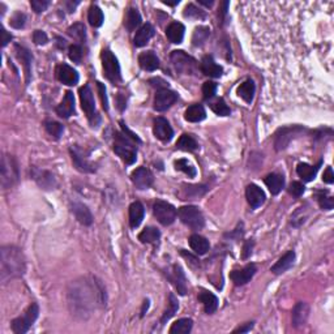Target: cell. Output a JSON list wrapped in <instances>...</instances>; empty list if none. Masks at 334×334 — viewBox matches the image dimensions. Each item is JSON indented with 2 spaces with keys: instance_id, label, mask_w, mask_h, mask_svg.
<instances>
[{
  "instance_id": "1",
  "label": "cell",
  "mask_w": 334,
  "mask_h": 334,
  "mask_svg": "<svg viewBox=\"0 0 334 334\" xmlns=\"http://www.w3.org/2000/svg\"><path fill=\"white\" fill-rule=\"evenodd\" d=\"M73 290L69 291V304L72 307V311H77L78 313L84 316V312L87 313L89 309L96 308L97 304H106L105 291L101 287L98 282H94V280L87 281L85 278L82 282L72 285Z\"/></svg>"
},
{
  "instance_id": "2",
  "label": "cell",
  "mask_w": 334,
  "mask_h": 334,
  "mask_svg": "<svg viewBox=\"0 0 334 334\" xmlns=\"http://www.w3.org/2000/svg\"><path fill=\"white\" fill-rule=\"evenodd\" d=\"M26 269L25 257L21 249L15 245H4L0 251V278L6 283L8 280L24 276Z\"/></svg>"
},
{
  "instance_id": "3",
  "label": "cell",
  "mask_w": 334,
  "mask_h": 334,
  "mask_svg": "<svg viewBox=\"0 0 334 334\" xmlns=\"http://www.w3.org/2000/svg\"><path fill=\"white\" fill-rule=\"evenodd\" d=\"M114 151L122 158L127 164L135 163L137 158V149L131 141V138L127 135L123 136L122 133H115V142H114Z\"/></svg>"
},
{
  "instance_id": "4",
  "label": "cell",
  "mask_w": 334,
  "mask_h": 334,
  "mask_svg": "<svg viewBox=\"0 0 334 334\" xmlns=\"http://www.w3.org/2000/svg\"><path fill=\"white\" fill-rule=\"evenodd\" d=\"M178 215H179L180 221L183 222L184 225L193 228V230H200V228H203L204 225H205L203 213H201V210H200L199 208H196V206H182V208H179V210H178Z\"/></svg>"
},
{
  "instance_id": "5",
  "label": "cell",
  "mask_w": 334,
  "mask_h": 334,
  "mask_svg": "<svg viewBox=\"0 0 334 334\" xmlns=\"http://www.w3.org/2000/svg\"><path fill=\"white\" fill-rule=\"evenodd\" d=\"M39 315V307L37 303H33L29 308L26 309L25 313L20 317L15 318L12 321V330L13 333L16 334H25L26 331L29 330V328L32 326L36 320L38 318Z\"/></svg>"
},
{
  "instance_id": "6",
  "label": "cell",
  "mask_w": 334,
  "mask_h": 334,
  "mask_svg": "<svg viewBox=\"0 0 334 334\" xmlns=\"http://www.w3.org/2000/svg\"><path fill=\"white\" fill-rule=\"evenodd\" d=\"M19 180V167L12 155L4 154L2 158V187L10 188Z\"/></svg>"
},
{
  "instance_id": "7",
  "label": "cell",
  "mask_w": 334,
  "mask_h": 334,
  "mask_svg": "<svg viewBox=\"0 0 334 334\" xmlns=\"http://www.w3.org/2000/svg\"><path fill=\"white\" fill-rule=\"evenodd\" d=\"M101 58H102V67L105 76L113 82H119L122 80V73H120V65L115 55L110 50H103Z\"/></svg>"
},
{
  "instance_id": "8",
  "label": "cell",
  "mask_w": 334,
  "mask_h": 334,
  "mask_svg": "<svg viewBox=\"0 0 334 334\" xmlns=\"http://www.w3.org/2000/svg\"><path fill=\"white\" fill-rule=\"evenodd\" d=\"M153 213L154 217L158 219V222L163 226H170L173 225L175 219H177V209L174 208L167 201H162V200H157L153 205Z\"/></svg>"
},
{
  "instance_id": "9",
  "label": "cell",
  "mask_w": 334,
  "mask_h": 334,
  "mask_svg": "<svg viewBox=\"0 0 334 334\" xmlns=\"http://www.w3.org/2000/svg\"><path fill=\"white\" fill-rule=\"evenodd\" d=\"M80 94V101H81V107H82L84 113L87 114L88 119L92 123H94V118L97 116L96 114V101H94L93 92L90 89L89 85H84L78 90Z\"/></svg>"
},
{
  "instance_id": "10",
  "label": "cell",
  "mask_w": 334,
  "mask_h": 334,
  "mask_svg": "<svg viewBox=\"0 0 334 334\" xmlns=\"http://www.w3.org/2000/svg\"><path fill=\"white\" fill-rule=\"evenodd\" d=\"M131 179L132 183L135 184L136 188L138 190H146L149 187L153 184L154 182V178H153V174L149 169L146 167H138L136 169L133 173L131 174Z\"/></svg>"
},
{
  "instance_id": "11",
  "label": "cell",
  "mask_w": 334,
  "mask_h": 334,
  "mask_svg": "<svg viewBox=\"0 0 334 334\" xmlns=\"http://www.w3.org/2000/svg\"><path fill=\"white\" fill-rule=\"evenodd\" d=\"M178 94L173 90L169 89H161L158 90L154 98V109L157 111H166L167 109H170L174 103L177 102Z\"/></svg>"
},
{
  "instance_id": "12",
  "label": "cell",
  "mask_w": 334,
  "mask_h": 334,
  "mask_svg": "<svg viewBox=\"0 0 334 334\" xmlns=\"http://www.w3.org/2000/svg\"><path fill=\"white\" fill-rule=\"evenodd\" d=\"M256 272H257L256 265H255V264H248V265H245L243 269L232 270L231 274H230V278H231V281L236 285V286H243V285L248 283L252 278H254Z\"/></svg>"
},
{
  "instance_id": "13",
  "label": "cell",
  "mask_w": 334,
  "mask_h": 334,
  "mask_svg": "<svg viewBox=\"0 0 334 334\" xmlns=\"http://www.w3.org/2000/svg\"><path fill=\"white\" fill-rule=\"evenodd\" d=\"M69 151H71L72 161H73L74 166H76L78 171H81V173H94L96 171L94 164L88 159V157L82 154V150L80 148L72 146Z\"/></svg>"
},
{
  "instance_id": "14",
  "label": "cell",
  "mask_w": 334,
  "mask_h": 334,
  "mask_svg": "<svg viewBox=\"0 0 334 334\" xmlns=\"http://www.w3.org/2000/svg\"><path fill=\"white\" fill-rule=\"evenodd\" d=\"M153 132L154 136L163 142L171 141V138L174 136V131L171 128L170 123L167 122L164 118H157L154 120V125H153Z\"/></svg>"
},
{
  "instance_id": "15",
  "label": "cell",
  "mask_w": 334,
  "mask_h": 334,
  "mask_svg": "<svg viewBox=\"0 0 334 334\" xmlns=\"http://www.w3.org/2000/svg\"><path fill=\"white\" fill-rule=\"evenodd\" d=\"M171 60H173L174 65L178 71L182 72H192L193 68H195V63H196L191 56L186 55L183 51H173Z\"/></svg>"
},
{
  "instance_id": "16",
  "label": "cell",
  "mask_w": 334,
  "mask_h": 334,
  "mask_svg": "<svg viewBox=\"0 0 334 334\" xmlns=\"http://www.w3.org/2000/svg\"><path fill=\"white\" fill-rule=\"evenodd\" d=\"M32 177L33 179L36 180L37 183L43 188V190H54L55 184V178L51 173L48 171L41 170L38 167H33L32 169Z\"/></svg>"
},
{
  "instance_id": "17",
  "label": "cell",
  "mask_w": 334,
  "mask_h": 334,
  "mask_svg": "<svg viewBox=\"0 0 334 334\" xmlns=\"http://www.w3.org/2000/svg\"><path fill=\"white\" fill-rule=\"evenodd\" d=\"M245 197H247L248 204L251 205V208L257 209L259 206L263 205L265 203V193L261 190L260 187L256 186V184H249L245 190Z\"/></svg>"
},
{
  "instance_id": "18",
  "label": "cell",
  "mask_w": 334,
  "mask_h": 334,
  "mask_svg": "<svg viewBox=\"0 0 334 334\" xmlns=\"http://www.w3.org/2000/svg\"><path fill=\"white\" fill-rule=\"evenodd\" d=\"M56 76H58L60 82L68 85V87L76 85L78 82V73L68 64L59 65L58 69H56Z\"/></svg>"
},
{
  "instance_id": "19",
  "label": "cell",
  "mask_w": 334,
  "mask_h": 334,
  "mask_svg": "<svg viewBox=\"0 0 334 334\" xmlns=\"http://www.w3.org/2000/svg\"><path fill=\"white\" fill-rule=\"evenodd\" d=\"M309 316V307L307 303L298 302L292 309V325L295 328H300L307 322Z\"/></svg>"
},
{
  "instance_id": "20",
  "label": "cell",
  "mask_w": 334,
  "mask_h": 334,
  "mask_svg": "<svg viewBox=\"0 0 334 334\" xmlns=\"http://www.w3.org/2000/svg\"><path fill=\"white\" fill-rule=\"evenodd\" d=\"M171 282L174 283V286L177 287L178 292L180 295H186L187 294V278L186 274H184L183 269L179 267V265H174L173 270H171L170 276H169Z\"/></svg>"
},
{
  "instance_id": "21",
  "label": "cell",
  "mask_w": 334,
  "mask_h": 334,
  "mask_svg": "<svg viewBox=\"0 0 334 334\" xmlns=\"http://www.w3.org/2000/svg\"><path fill=\"white\" fill-rule=\"evenodd\" d=\"M200 67H201V72H203L204 74H206V76H209V77H221L222 72H223L221 65L217 64L214 59H213V56H210V55L204 56Z\"/></svg>"
},
{
  "instance_id": "22",
  "label": "cell",
  "mask_w": 334,
  "mask_h": 334,
  "mask_svg": "<svg viewBox=\"0 0 334 334\" xmlns=\"http://www.w3.org/2000/svg\"><path fill=\"white\" fill-rule=\"evenodd\" d=\"M74 113V97L72 92L68 90L65 93L64 98L60 102L58 107H56V114L63 119H68L69 116L73 115Z\"/></svg>"
},
{
  "instance_id": "23",
  "label": "cell",
  "mask_w": 334,
  "mask_h": 334,
  "mask_svg": "<svg viewBox=\"0 0 334 334\" xmlns=\"http://www.w3.org/2000/svg\"><path fill=\"white\" fill-rule=\"evenodd\" d=\"M71 210L81 225L90 226L93 223V215H92L90 210L88 209V206H85L84 204L73 203L71 205Z\"/></svg>"
},
{
  "instance_id": "24",
  "label": "cell",
  "mask_w": 334,
  "mask_h": 334,
  "mask_svg": "<svg viewBox=\"0 0 334 334\" xmlns=\"http://www.w3.org/2000/svg\"><path fill=\"white\" fill-rule=\"evenodd\" d=\"M154 33L155 29L151 24H145V25H142L141 28L136 32V36L135 38H133V43H135L136 47H142V46L146 45V43L153 38Z\"/></svg>"
},
{
  "instance_id": "25",
  "label": "cell",
  "mask_w": 334,
  "mask_h": 334,
  "mask_svg": "<svg viewBox=\"0 0 334 334\" xmlns=\"http://www.w3.org/2000/svg\"><path fill=\"white\" fill-rule=\"evenodd\" d=\"M294 260H295V252H294V251H289V252H286V254L281 257L280 260L274 264L270 270H272L274 274L285 273L286 270H289L290 268L292 267Z\"/></svg>"
},
{
  "instance_id": "26",
  "label": "cell",
  "mask_w": 334,
  "mask_h": 334,
  "mask_svg": "<svg viewBox=\"0 0 334 334\" xmlns=\"http://www.w3.org/2000/svg\"><path fill=\"white\" fill-rule=\"evenodd\" d=\"M145 215V208L140 201L131 204L129 206V225L132 228H136L141 225Z\"/></svg>"
},
{
  "instance_id": "27",
  "label": "cell",
  "mask_w": 334,
  "mask_h": 334,
  "mask_svg": "<svg viewBox=\"0 0 334 334\" xmlns=\"http://www.w3.org/2000/svg\"><path fill=\"white\" fill-rule=\"evenodd\" d=\"M138 63H140V67L145 71H155L159 68V59L157 58V55L153 51H146L140 54Z\"/></svg>"
},
{
  "instance_id": "28",
  "label": "cell",
  "mask_w": 334,
  "mask_h": 334,
  "mask_svg": "<svg viewBox=\"0 0 334 334\" xmlns=\"http://www.w3.org/2000/svg\"><path fill=\"white\" fill-rule=\"evenodd\" d=\"M302 131V128L299 127H292V128H283L281 129V135L277 136L276 140V149L277 150H282L289 145V142L291 141L292 138L295 137V133Z\"/></svg>"
},
{
  "instance_id": "29",
  "label": "cell",
  "mask_w": 334,
  "mask_h": 334,
  "mask_svg": "<svg viewBox=\"0 0 334 334\" xmlns=\"http://www.w3.org/2000/svg\"><path fill=\"white\" fill-rule=\"evenodd\" d=\"M199 300L203 303L204 309H205L208 315L214 313V312L217 311V308H218V298H217L214 294H212V292L206 291V290H203V291L200 292Z\"/></svg>"
},
{
  "instance_id": "30",
  "label": "cell",
  "mask_w": 334,
  "mask_h": 334,
  "mask_svg": "<svg viewBox=\"0 0 334 334\" xmlns=\"http://www.w3.org/2000/svg\"><path fill=\"white\" fill-rule=\"evenodd\" d=\"M184 32H186V28L183 24L171 23L167 26L166 36L171 43H182L184 38Z\"/></svg>"
},
{
  "instance_id": "31",
  "label": "cell",
  "mask_w": 334,
  "mask_h": 334,
  "mask_svg": "<svg viewBox=\"0 0 334 334\" xmlns=\"http://www.w3.org/2000/svg\"><path fill=\"white\" fill-rule=\"evenodd\" d=\"M265 184L269 188L272 195H278L285 187V178L280 174H269L265 178Z\"/></svg>"
},
{
  "instance_id": "32",
  "label": "cell",
  "mask_w": 334,
  "mask_h": 334,
  "mask_svg": "<svg viewBox=\"0 0 334 334\" xmlns=\"http://www.w3.org/2000/svg\"><path fill=\"white\" fill-rule=\"evenodd\" d=\"M161 239V232L155 227H145L140 235H138V240L141 243H148V244L157 245Z\"/></svg>"
},
{
  "instance_id": "33",
  "label": "cell",
  "mask_w": 334,
  "mask_h": 334,
  "mask_svg": "<svg viewBox=\"0 0 334 334\" xmlns=\"http://www.w3.org/2000/svg\"><path fill=\"white\" fill-rule=\"evenodd\" d=\"M184 118H186L187 122L191 123L201 122V120H204L206 118L205 109H204L201 105H192V106H190L186 110Z\"/></svg>"
},
{
  "instance_id": "34",
  "label": "cell",
  "mask_w": 334,
  "mask_h": 334,
  "mask_svg": "<svg viewBox=\"0 0 334 334\" xmlns=\"http://www.w3.org/2000/svg\"><path fill=\"white\" fill-rule=\"evenodd\" d=\"M190 245L193 251H195V254L197 255H205L206 252L210 248V244H209V241L206 240L204 236L199 234H193L190 236Z\"/></svg>"
},
{
  "instance_id": "35",
  "label": "cell",
  "mask_w": 334,
  "mask_h": 334,
  "mask_svg": "<svg viewBox=\"0 0 334 334\" xmlns=\"http://www.w3.org/2000/svg\"><path fill=\"white\" fill-rule=\"evenodd\" d=\"M15 51H16L17 58L23 61L24 68H25L26 84H28L30 81V65H32V55H30V52L28 51L26 48L21 47V46H19V45H16V47H15Z\"/></svg>"
},
{
  "instance_id": "36",
  "label": "cell",
  "mask_w": 334,
  "mask_h": 334,
  "mask_svg": "<svg viewBox=\"0 0 334 334\" xmlns=\"http://www.w3.org/2000/svg\"><path fill=\"white\" fill-rule=\"evenodd\" d=\"M141 24V15L136 8H129L125 13L124 26L128 32H133L138 25Z\"/></svg>"
},
{
  "instance_id": "37",
  "label": "cell",
  "mask_w": 334,
  "mask_h": 334,
  "mask_svg": "<svg viewBox=\"0 0 334 334\" xmlns=\"http://www.w3.org/2000/svg\"><path fill=\"white\" fill-rule=\"evenodd\" d=\"M255 90H256V87H255L254 81L245 80L244 82L240 84V87L238 88V96L247 103H251L254 101Z\"/></svg>"
},
{
  "instance_id": "38",
  "label": "cell",
  "mask_w": 334,
  "mask_h": 334,
  "mask_svg": "<svg viewBox=\"0 0 334 334\" xmlns=\"http://www.w3.org/2000/svg\"><path fill=\"white\" fill-rule=\"evenodd\" d=\"M182 190V200H196L201 197L206 192L205 186H183Z\"/></svg>"
},
{
  "instance_id": "39",
  "label": "cell",
  "mask_w": 334,
  "mask_h": 334,
  "mask_svg": "<svg viewBox=\"0 0 334 334\" xmlns=\"http://www.w3.org/2000/svg\"><path fill=\"white\" fill-rule=\"evenodd\" d=\"M193 321L191 318H180L174 322L170 328V334H187L192 330Z\"/></svg>"
},
{
  "instance_id": "40",
  "label": "cell",
  "mask_w": 334,
  "mask_h": 334,
  "mask_svg": "<svg viewBox=\"0 0 334 334\" xmlns=\"http://www.w3.org/2000/svg\"><path fill=\"white\" fill-rule=\"evenodd\" d=\"M317 169L318 167L311 166L308 163H299L298 167H296V173L304 182H311V180L315 179Z\"/></svg>"
},
{
  "instance_id": "41",
  "label": "cell",
  "mask_w": 334,
  "mask_h": 334,
  "mask_svg": "<svg viewBox=\"0 0 334 334\" xmlns=\"http://www.w3.org/2000/svg\"><path fill=\"white\" fill-rule=\"evenodd\" d=\"M177 148L184 151H195L199 148V144H197V141L192 136L184 133V135L180 136V138L178 140Z\"/></svg>"
},
{
  "instance_id": "42",
  "label": "cell",
  "mask_w": 334,
  "mask_h": 334,
  "mask_svg": "<svg viewBox=\"0 0 334 334\" xmlns=\"http://www.w3.org/2000/svg\"><path fill=\"white\" fill-rule=\"evenodd\" d=\"M88 20H89L90 25L94 26V28H100L102 25L103 21H105V16H103V12L101 11L100 7H90L89 13H88Z\"/></svg>"
},
{
  "instance_id": "43",
  "label": "cell",
  "mask_w": 334,
  "mask_h": 334,
  "mask_svg": "<svg viewBox=\"0 0 334 334\" xmlns=\"http://www.w3.org/2000/svg\"><path fill=\"white\" fill-rule=\"evenodd\" d=\"M209 34H210V30L206 26H199L195 29L192 37L193 46H203L206 42V39L209 38Z\"/></svg>"
},
{
  "instance_id": "44",
  "label": "cell",
  "mask_w": 334,
  "mask_h": 334,
  "mask_svg": "<svg viewBox=\"0 0 334 334\" xmlns=\"http://www.w3.org/2000/svg\"><path fill=\"white\" fill-rule=\"evenodd\" d=\"M210 109L219 116H227L231 113V110L226 105L223 98H215L214 101H212V102H210Z\"/></svg>"
},
{
  "instance_id": "45",
  "label": "cell",
  "mask_w": 334,
  "mask_h": 334,
  "mask_svg": "<svg viewBox=\"0 0 334 334\" xmlns=\"http://www.w3.org/2000/svg\"><path fill=\"white\" fill-rule=\"evenodd\" d=\"M178 309H179V303H178V299L175 298L173 294H170V300H169V308L164 311L163 316H162V318H161L162 325L166 324V321H169V320H170V318L173 317L175 313H177Z\"/></svg>"
},
{
  "instance_id": "46",
  "label": "cell",
  "mask_w": 334,
  "mask_h": 334,
  "mask_svg": "<svg viewBox=\"0 0 334 334\" xmlns=\"http://www.w3.org/2000/svg\"><path fill=\"white\" fill-rule=\"evenodd\" d=\"M67 33L72 38L77 39L80 42H85V39H87V30H85V26L82 24H73L68 28Z\"/></svg>"
},
{
  "instance_id": "47",
  "label": "cell",
  "mask_w": 334,
  "mask_h": 334,
  "mask_svg": "<svg viewBox=\"0 0 334 334\" xmlns=\"http://www.w3.org/2000/svg\"><path fill=\"white\" fill-rule=\"evenodd\" d=\"M175 169L179 171H183L184 174H187V175L191 178L196 177V169L193 167L192 163L187 161V159H178V161L175 162Z\"/></svg>"
},
{
  "instance_id": "48",
  "label": "cell",
  "mask_w": 334,
  "mask_h": 334,
  "mask_svg": "<svg viewBox=\"0 0 334 334\" xmlns=\"http://www.w3.org/2000/svg\"><path fill=\"white\" fill-rule=\"evenodd\" d=\"M45 127L46 131H47L51 136H54L55 138H60V136L63 135V131H64L63 125L58 122H47Z\"/></svg>"
},
{
  "instance_id": "49",
  "label": "cell",
  "mask_w": 334,
  "mask_h": 334,
  "mask_svg": "<svg viewBox=\"0 0 334 334\" xmlns=\"http://www.w3.org/2000/svg\"><path fill=\"white\" fill-rule=\"evenodd\" d=\"M68 56L73 63L80 64L81 60H82V48L78 45H72L71 47L68 48Z\"/></svg>"
},
{
  "instance_id": "50",
  "label": "cell",
  "mask_w": 334,
  "mask_h": 334,
  "mask_svg": "<svg viewBox=\"0 0 334 334\" xmlns=\"http://www.w3.org/2000/svg\"><path fill=\"white\" fill-rule=\"evenodd\" d=\"M215 92H217V84L213 82V81H206V82H204L203 94L206 101L212 100L213 97H214Z\"/></svg>"
},
{
  "instance_id": "51",
  "label": "cell",
  "mask_w": 334,
  "mask_h": 334,
  "mask_svg": "<svg viewBox=\"0 0 334 334\" xmlns=\"http://www.w3.org/2000/svg\"><path fill=\"white\" fill-rule=\"evenodd\" d=\"M184 17H188V19H203L204 13L193 6V4H188L184 10Z\"/></svg>"
},
{
  "instance_id": "52",
  "label": "cell",
  "mask_w": 334,
  "mask_h": 334,
  "mask_svg": "<svg viewBox=\"0 0 334 334\" xmlns=\"http://www.w3.org/2000/svg\"><path fill=\"white\" fill-rule=\"evenodd\" d=\"M25 21H26V16L24 13L21 12H16L11 19V25L15 28V29H21L25 26Z\"/></svg>"
},
{
  "instance_id": "53",
  "label": "cell",
  "mask_w": 334,
  "mask_h": 334,
  "mask_svg": "<svg viewBox=\"0 0 334 334\" xmlns=\"http://www.w3.org/2000/svg\"><path fill=\"white\" fill-rule=\"evenodd\" d=\"M30 6H32L34 12L41 13L43 12V11L47 10V7L50 6V2H48V0H32V2H30Z\"/></svg>"
},
{
  "instance_id": "54",
  "label": "cell",
  "mask_w": 334,
  "mask_h": 334,
  "mask_svg": "<svg viewBox=\"0 0 334 334\" xmlns=\"http://www.w3.org/2000/svg\"><path fill=\"white\" fill-rule=\"evenodd\" d=\"M317 200L320 206H321V209H325V210H330V209H333L334 206L333 197H326L324 196V193H321V195L317 197Z\"/></svg>"
},
{
  "instance_id": "55",
  "label": "cell",
  "mask_w": 334,
  "mask_h": 334,
  "mask_svg": "<svg viewBox=\"0 0 334 334\" xmlns=\"http://www.w3.org/2000/svg\"><path fill=\"white\" fill-rule=\"evenodd\" d=\"M304 190L305 188L302 183H299V182H294V183L290 184L289 192L291 193L292 196L299 197V196H302L303 193H304Z\"/></svg>"
},
{
  "instance_id": "56",
  "label": "cell",
  "mask_w": 334,
  "mask_h": 334,
  "mask_svg": "<svg viewBox=\"0 0 334 334\" xmlns=\"http://www.w3.org/2000/svg\"><path fill=\"white\" fill-rule=\"evenodd\" d=\"M33 41H34V43L36 45H46L48 41L47 36H46L45 32H42V30H36L34 32V34H33Z\"/></svg>"
},
{
  "instance_id": "57",
  "label": "cell",
  "mask_w": 334,
  "mask_h": 334,
  "mask_svg": "<svg viewBox=\"0 0 334 334\" xmlns=\"http://www.w3.org/2000/svg\"><path fill=\"white\" fill-rule=\"evenodd\" d=\"M97 87H98V90H100V97L101 101H102L103 109L109 110V100H107V94H106V88L103 85L102 82H97Z\"/></svg>"
},
{
  "instance_id": "58",
  "label": "cell",
  "mask_w": 334,
  "mask_h": 334,
  "mask_svg": "<svg viewBox=\"0 0 334 334\" xmlns=\"http://www.w3.org/2000/svg\"><path fill=\"white\" fill-rule=\"evenodd\" d=\"M322 180H324L325 183L331 184L334 182V174L333 170H331V167H326V170L324 173V177H322Z\"/></svg>"
},
{
  "instance_id": "59",
  "label": "cell",
  "mask_w": 334,
  "mask_h": 334,
  "mask_svg": "<svg viewBox=\"0 0 334 334\" xmlns=\"http://www.w3.org/2000/svg\"><path fill=\"white\" fill-rule=\"evenodd\" d=\"M252 247H254V241H245L244 248H243V259H247V257L251 256V254H252Z\"/></svg>"
},
{
  "instance_id": "60",
  "label": "cell",
  "mask_w": 334,
  "mask_h": 334,
  "mask_svg": "<svg viewBox=\"0 0 334 334\" xmlns=\"http://www.w3.org/2000/svg\"><path fill=\"white\" fill-rule=\"evenodd\" d=\"M120 124H122L123 132H124L125 135H128V137L131 138L132 141H137V142H141V141H140V138H138L137 136H136L135 133H133V132H131V131H129L128 128H127V127H125V125H124V123H123V122H120Z\"/></svg>"
},
{
  "instance_id": "61",
  "label": "cell",
  "mask_w": 334,
  "mask_h": 334,
  "mask_svg": "<svg viewBox=\"0 0 334 334\" xmlns=\"http://www.w3.org/2000/svg\"><path fill=\"white\" fill-rule=\"evenodd\" d=\"M252 328H254V322H247L244 326H240V328L235 329L234 333H247V331H249Z\"/></svg>"
},
{
  "instance_id": "62",
  "label": "cell",
  "mask_w": 334,
  "mask_h": 334,
  "mask_svg": "<svg viewBox=\"0 0 334 334\" xmlns=\"http://www.w3.org/2000/svg\"><path fill=\"white\" fill-rule=\"evenodd\" d=\"M11 39H12V36L8 34L6 29H2V46H3V47L4 46H7V43L11 42Z\"/></svg>"
},
{
  "instance_id": "63",
  "label": "cell",
  "mask_w": 334,
  "mask_h": 334,
  "mask_svg": "<svg viewBox=\"0 0 334 334\" xmlns=\"http://www.w3.org/2000/svg\"><path fill=\"white\" fill-rule=\"evenodd\" d=\"M163 3L167 4V6H178V4H179V0H175V2H166V0H163Z\"/></svg>"
},
{
  "instance_id": "64",
  "label": "cell",
  "mask_w": 334,
  "mask_h": 334,
  "mask_svg": "<svg viewBox=\"0 0 334 334\" xmlns=\"http://www.w3.org/2000/svg\"><path fill=\"white\" fill-rule=\"evenodd\" d=\"M200 4H204V6L206 7H210L213 4V2L210 0V2H205V0H200Z\"/></svg>"
}]
</instances>
